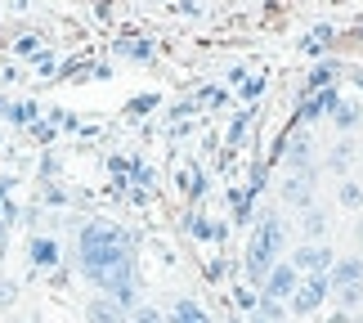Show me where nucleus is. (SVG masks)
<instances>
[{
    "instance_id": "obj_14",
    "label": "nucleus",
    "mask_w": 363,
    "mask_h": 323,
    "mask_svg": "<svg viewBox=\"0 0 363 323\" xmlns=\"http://www.w3.org/2000/svg\"><path fill=\"white\" fill-rule=\"evenodd\" d=\"M260 314L278 323V319H283V301H269V297H260Z\"/></svg>"
},
{
    "instance_id": "obj_4",
    "label": "nucleus",
    "mask_w": 363,
    "mask_h": 323,
    "mask_svg": "<svg viewBox=\"0 0 363 323\" xmlns=\"http://www.w3.org/2000/svg\"><path fill=\"white\" fill-rule=\"evenodd\" d=\"M301 288V274H296V265L291 261H278L269 274H264V283H260V297H269V301H291V292Z\"/></svg>"
},
{
    "instance_id": "obj_5",
    "label": "nucleus",
    "mask_w": 363,
    "mask_h": 323,
    "mask_svg": "<svg viewBox=\"0 0 363 323\" xmlns=\"http://www.w3.org/2000/svg\"><path fill=\"white\" fill-rule=\"evenodd\" d=\"M291 265H296V274H301V278H323L337 261H332V251H328L323 243H305V247L291 251Z\"/></svg>"
},
{
    "instance_id": "obj_1",
    "label": "nucleus",
    "mask_w": 363,
    "mask_h": 323,
    "mask_svg": "<svg viewBox=\"0 0 363 323\" xmlns=\"http://www.w3.org/2000/svg\"><path fill=\"white\" fill-rule=\"evenodd\" d=\"M77 265L104 297H113L117 305L135 301V238L117 229L108 220H90L77 234Z\"/></svg>"
},
{
    "instance_id": "obj_8",
    "label": "nucleus",
    "mask_w": 363,
    "mask_h": 323,
    "mask_svg": "<svg viewBox=\"0 0 363 323\" xmlns=\"http://www.w3.org/2000/svg\"><path fill=\"white\" fill-rule=\"evenodd\" d=\"M86 319L90 323H125V305H117L113 297H94L86 305Z\"/></svg>"
},
{
    "instance_id": "obj_3",
    "label": "nucleus",
    "mask_w": 363,
    "mask_h": 323,
    "mask_svg": "<svg viewBox=\"0 0 363 323\" xmlns=\"http://www.w3.org/2000/svg\"><path fill=\"white\" fill-rule=\"evenodd\" d=\"M328 288H332V297H337L345 310H354V305L363 301V261H359V256L337 261V265L328 270Z\"/></svg>"
},
{
    "instance_id": "obj_7",
    "label": "nucleus",
    "mask_w": 363,
    "mask_h": 323,
    "mask_svg": "<svg viewBox=\"0 0 363 323\" xmlns=\"http://www.w3.org/2000/svg\"><path fill=\"white\" fill-rule=\"evenodd\" d=\"M283 198L291 202V207H305V212H310V198H314V171H296L283 185Z\"/></svg>"
},
{
    "instance_id": "obj_10",
    "label": "nucleus",
    "mask_w": 363,
    "mask_h": 323,
    "mask_svg": "<svg viewBox=\"0 0 363 323\" xmlns=\"http://www.w3.org/2000/svg\"><path fill=\"white\" fill-rule=\"evenodd\" d=\"M32 265H40V270L59 265V243L54 238H32Z\"/></svg>"
},
{
    "instance_id": "obj_6",
    "label": "nucleus",
    "mask_w": 363,
    "mask_h": 323,
    "mask_svg": "<svg viewBox=\"0 0 363 323\" xmlns=\"http://www.w3.org/2000/svg\"><path fill=\"white\" fill-rule=\"evenodd\" d=\"M328 278H301V288L296 292H291V310H296V314H314L318 310V305H323V297H328Z\"/></svg>"
},
{
    "instance_id": "obj_16",
    "label": "nucleus",
    "mask_w": 363,
    "mask_h": 323,
    "mask_svg": "<svg viewBox=\"0 0 363 323\" xmlns=\"http://www.w3.org/2000/svg\"><path fill=\"white\" fill-rule=\"evenodd\" d=\"M32 112H36L32 104H18V108H13V121H32Z\"/></svg>"
},
{
    "instance_id": "obj_2",
    "label": "nucleus",
    "mask_w": 363,
    "mask_h": 323,
    "mask_svg": "<svg viewBox=\"0 0 363 323\" xmlns=\"http://www.w3.org/2000/svg\"><path fill=\"white\" fill-rule=\"evenodd\" d=\"M283 238H287L283 234V220L264 216L256 224V234H251V243H247V274L256 278V283H264V274L283 261Z\"/></svg>"
},
{
    "instance_id": "obj_17",
    "label": "nucleus",
    "mask_w": 363,
    "mask_h": 323,
    "mask_svg": "<svg viewBox=\"0 0 363 323\" xmlns=\"http://www.w3.org/2000/svg\"><path fill=\"white\" fill-rule=\"evenodd\" d=\"M359 238H363V224H359Z\"/></svg>"
},
{
    "instance_id": "obj_13",
    "label": "nucleus",
    "mask_w": 363,
    "mask_h": 323,
    "mask_svg": "<svg viewBox=\"0 0 363 323\" xmlns=\"http://www.w3.org/2000/svg\"><path fill=\"white\" fill-rule=\"evenodd\" d=\"M135 323H166V314L152 310V305H139V310H135Z\"/></svg>"
},
{
    "instance_id": "obj_15",
    "label": "nucleus",
    "mask_w": 363,
    "mask_h": 323,
    "mask_svg": "<svg viewBox=\"0 0 363 323\" xmlns=\"http://www.w3.org/2000/svg\"><path fill=\"white\" fill-rule=\"evenodd\" d=\"M341 202H345V207H359V202H363V193H359V189H345V185H341Z\"/></svg>"
},
{
    "instance_id": "obj_12",
    "label": "nucleus",
    "mask_w": 363,
    "mask_h": 323,
    "mask_svg": "<svg viewBox=\"0 0 363 323\" xmlns=\"http://www.w3.org/2000/svg\"><path fill=\"white\" fill-rule=\"evenodd\" d=\"M18 301V283L13 278H0V305H13Z\"/></svg>"
},
{
    "instance_id": "obj_11",
    "label": "nucleus",
    "mask_w": 363,
    "mask_h": 323,
    "mask_svg": "<svg viewBox=\"0 0 363 323\" xmlns=\"http://www.w3.org/2000/svg\"><path fill=\"white\" fill-rule=\"evenodd\" d=\"M305 243H318V234L328 229V220H323V212H305Z\"/></svg>"
},
{
    "instance_id": "obj_9",
    "label": "nucleus",
    "mask_w": 363,
    "mask_h": 323,
    "mask_svg": "<svg viewBox=\"0 0 363 323\" xmlns=\"http://www.w3.org/2000/svg\"><path fill=\"white\" fill-rule=\"evenodd\" d=\"M166 323H211V314H206L198 301H189V297H184V301H175V305H171V319H166Z\"/></svg>"
}]
</instances>
